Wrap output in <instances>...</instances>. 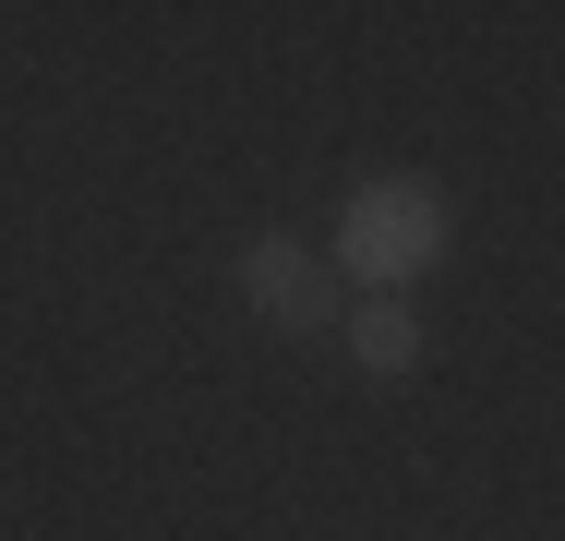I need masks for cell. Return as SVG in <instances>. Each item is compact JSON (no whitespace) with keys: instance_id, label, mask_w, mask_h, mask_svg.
<instances>
[{"instance_id":"cell-1","label":"cell","mask_w":565,"mask_h":541,"mask_svg":"<svg viewBox=\"0 0 565 541\" xmlns=\"http://www.w3.org/2000/svg\"><path fill=\"white\" fill-rule=\"evenodd\" d=\"M457 241V216L434 181H409V169H385V181H361L338 205V265L361 277V301H409V277H434Z\"/></svg>"},{"instance_id":"cell-2","label":"cell","mask_w":565,"mask_h":541,"mask_svg":"<svg viewBox=\"0 0 565 541\" xmlns=\"http://www.w3.org/2000/svg\"><path fill=\"white\" fill-rule=\"evenodd\" d=\"M228 277H241V301L277 325V337H313V325H338V277H326V253H301L289 229H253V241L228 253Z\"/></svg>"},{"instance_id":"cell-3","label":"cell","mask_w":565,"mask_h":541,"mask_svg":"<svg viewBox=\"0 0 565 541\" xmlns=\"http://www.w3.org/2000/svg\"><path fill=\"white\" fill-rule=\"evenodd\" d=\"M338 337H349V361H361L373 385L422 373V314H409V301H349V314H338Z\"/></svg>"}]
</instances>
